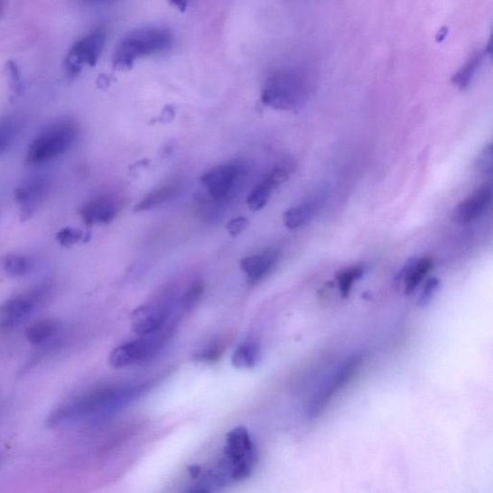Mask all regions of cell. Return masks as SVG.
Segmentation results:
<instances>
[{
	"instance_id": "cell-13",
	"label": "cell",
	"mask_w": 493,
	"mask_h": 493,
	"mask_svg": "<svg viewBox=\"0 0 493 493\" xmlns=\"http://www.w3.org/2000/svg\"><path fill=\"white\" fill-rule=\"evenodd\" d=\"M239 168L234 164L216 167L206 172L200 181L207 188L210 197L215 200L226 198L236 184Z\"/></svg>"
},
{
	"instance_id": "cell-18",
	"label": "cell",
	"mask_w": 493,
	"mask_h": 493,
	"mask_svg": "<svg viewBox=\"0 0 493 493\" xmlns=\"http://www.w3.org/2000/svg\"><path fill=\"white\" fill-rule=\"evenodd\" d=\"M61 323L54 318H42L25 330L27 341L34 346L47 343L60 332Z\"/></svg>"
},
{
	"instance_id": "cell-20",
	"label": "cell",
	"mask_w": 493,
	"mask_h": 493,
	"mask_svg": "<svg viewBox=\"0 0 493 493\" xmlns=\"http://www.w3.org/2000/svg\"><path fill=\"white\" fill-rule=\"evenodd\" d=\"M180 187L177 184H166L144 197L135 210L136 212L153 209L169 201L179 193Z\"/></svg>"
},
{
	"instance_id": "cell-9",
	"label": "cell",
	"mask_w": 493,
	"mask_h": 493,
	"mask_svg": "<svg viewBox=\"0 0 493 493\" xmlns=\"http://www.w3.org/2000/svg\"><path fill=\"white\" fill-rule=\"evenodd\" d=\"M52 179L47 172H34L24 178L14 191V199L24 217L32 216L47 199Z\"/></svg>"
},
{
	"instance_id": "cell-8",
	"label": "cell",
	"mask_w": 493,
	"mask_h": 493,
	"mask_svg": "<svg viewBox=\"0 0 493 493\" xmlns=\"http://www.w3.org/2000/svg\"><path fill=\"white\" fill-rule=\"evenodd\" d=\"M107 34L104 29L97 28L72 45L65 60V70L69 78L79 75L85 65L94 67L103 52Z\"/></svg>"
},
{
	"instance_id": "cell-15",
	"label": "cell",
	"mask_w": 493,
	"mask_h": 493,
	"mask_svg": "<svg viewBox=\"0 0 493 493\" xmlns=\"http://www.w3.org/2000/svg\"><path fill=\"white\" fill-rule=\"evenodd\" d=\"M326 193L318 191L303 201L302 204L287 209L284 214V223L288 229H298L306 226L321 209L325 202Z\"/></svg>"
},
{
	"instance_id": "cell-34",
	"label": "cell",
	"mask_w": 493,
	"mask_h": 493,
	"mask_svg": "<svg viewBox=\"0 0 493 493\" xmlns=\"http://www.w3.org/2000/svg\"><path fill=\"white\" fill-rule=\"evenodd\" d=\"M87 2H90L94 4H104V3L111 2V0H87Z\"/></svg>"
},
{
	"instance_id": "cell-30",
	"label": "cell",
	"mask_w": 493,
	"mask_h": 493,
	"mask_svg": "<svg viewBox=\"0 0 493 493\" xmlns=\"http://www.w3.org/2000/svg\"><path fill=\"white\" fill-rule=\"evenodd\" d=\"M222 354V347L219 344H212L208 349L199 355L197 359L206 362H213L219 358Z\"/></svg>"
},
{
	"instance_id": "cell-28",
	"label": "cell",
	"mask_w": 493,
	"mask_h": 493,
	"mask_svg": "<svg viewBox=\"0 0 493 493\" xmlns=\"http://www.w3.org/2000/svg\"><path fill=\"white\" fill-rule=\"evenodd\" d=\"M83 238L84 234L82 233V231L72 228H65L61 229L56 237L57 241L65 246L76 245L77 243L83 240Z\"/></svg>"
},
{
	"instance_id": "cell-6",
	"label": "cell",
	"mask_w": 493,
	"mask_h": 493,
	"mask_svg": "<svg viewBox=\"0 0 493 493\" xmlns=\"http://www.w3.org/2000/svg\"><path fill=\"white\" fill-rule=\"evenodd\" d=\"M49 284H39L0 303V329H11L27 321L50 293Z\"/></svg>"
},
{
	"instance_id": "cell-3",
	"label": "cell",
	"mask_w": 493,
	"mask_h": 493,
	"mask_svg": "<svg viewBox=\"0 0 493 493\" xmlns=\"http://www.w3.org/2000/svg\"><path fill=\"white\" fill-rule=\"evenodd\" d=\"M79 134L76 120L58 119L42 132L31 144L26 155V163L40 165L52 161L67 153L75 144Z\"/></svg>"
},
{
	"instance_id": "cell-19",
	"label": "cell",
	"mask_w": 493,
	"mask_h": 493,
	"mask_svg": "<svg viewBox=\"0 0 493 493\" xmlns=\"http://www.w3.org/2000/svg\"><path fill=\"white\" fill-rule=\"evenodd\" d=\"M24 126L23 116L13 114L0 119V155L6 153L18 138Z\"/></svg>"
},
{
	"instance_id": "cell-27",
	"label": "cell",
	"mask_w": 493,
	"mask_h": 493,
	"mask_svg": "<svg viewBox=\"0 0 493 493\" xmlns=\"http://www.w3.org/2000/svg\"><path fill=\"white\" fill-rule=\"evenodd\" d=\"M474 167L481 175H489L491 173L493 168V147L491 143L488 144L477 155Z\"/></svg>"
},
{
	"instance_id": "cell-12",
	"label": "cell",
	"mask_w": 493,
	"mask_h": 493,
	"mask_svg": "<svg viewBox=\"0 0 493 493\" xmlns=\"http://www.w3.org/2000/svg\"><path fill=\"white\" fill-rule=\"evenodd\" d=\"M222 460L231 470L243 461H256V454L248 430L237 427L227 434Z\"/></svg>"
},
{
	"instance_id": "cell-32",
	"label": "cell",
	"mask_w": 493,
	"mask_h": 493,
	"mask_svg": "<svg viewBox=\"0 0 493 493\" xmlns=\"http://www.w3.org/2000/svg\"><path fill=\"white\" fill-rule=\"evenodd\" d=\"M169 2L173 5L179 8L181 11H184L191 0H169Z\"/></svg>"
},
{
	"instance_id": "cell-2",
	"label": "cell",
	"mask_w": 493,
	"mask_h": 493,
	"mask_svg": "<svg viewBox=\"0 0 493 493\" xmlns=\"http://www.w3.org/2000/svg\"><path fill=\"white\" fill-rule=\"evenodd\" d=\"M172 35L161 27H144L126 34L113 56V65L128 70L142 58L167 52L172 47Z\"/></svg>"
},
{
	"instance_id": "cell-22",
	"label": "cell",
	"mask_w": 493,
	"mask_h": 493,
	"mask_svg": "<svg viewBox=\"0 0 493 493\" xmlns=\"http://www.w3.org/2000/svg\"><path fill=\"white\" fill-rule=\"evenodd\" d=\"M34 267L33 258L23 254H11L4 261L5 272L14 278L24 277L31 274Z\"/></svg>"
},
{
	"instance_id": "cell-14",
	"label": "cell",
	"mask_w": 493,
	"mask_h": 493,
	"mask_svg": "<svg viewBox=\"0 0 493 493\" xmlns=\"http://www.w3.org/2000/svg\"><path fill=\"white\" fill-rule=\"evenodd\" d=\"M119 211V202L111 196H98L85 202L79 213L87 225L107 224Z\"/></svg>"
},
{
	"instance_id": "cell-26",
	"label": "cell",
	"mask_w": 493,
	"mask_h": 493,
	"mask_svg": "<svg viewBox=\"0 0 493 493\" xmlns=\"http://www.w3.org/2000/svg\"><path fill=\"white\" fill-rule=\"evenodd\" d=\"M204 284L200 282L194 283L186 290L184 295L182 296L181 301V308L186 312L193 310L197 306L202 293H204Z\"/></svg>"
},
{
	"instance_id": "cell-33",
	"label": "cell",
	"mask_w": 493,
	"mask_h": 493,
	"mask_svg": "<svg viewBox=\"0 0 493 493\" xmlns=\"http://www.w3.org/2000/svg\"><path fill=\"white\" fill-rule=\"evenodd\" d=\"M190 472L193 478H199L201 473V469L199 466H192L190 468Z\"/></svg>"
},
{
	"instance_id": "cell-16",
	"label": "cell",
	"mask_w": 493,
	"mask_h": 493,
	"mask_svg": "<svg viewBox=\"0 0 493 493\" xmlns=\"http://www.w3.org/2000/svg\"><path fill=\"white\" fill-rule=\"evenodd\" d=\"M431 257H413L405 263L397 274V280L404 281L405 293L412 294L416 287L423 282L433 268Z\"/></svg>"
},
{
	"instance_id": "cell-23",
	"label": "cell",
	"mask_w": 493,
	"mask_h": 493,
	"mask_svg": "<svg viewBox=\"0 0 493 493\" xmlns=\"http://www.w3.org/2000/svg\"><path fill=\"white\" fill-rule=\"evenodd\" d=\"M275 188L277 187L274 186L269 177L256 185L249 194L248 199H246L250 209L253 211L263 209L267 205L270 196Z\"/></svg>"
},
{
	"instance_id": "cell-1",
	"label": "cell",
	"mask_w": 493,
	"mask_h": 493,
	"mask_svg": "<svg viewBox=\"0 0 493 493\" xmlns=\"http://www.w3.org/2000/svg\"><path fill=\"white\" fill-rule=\"evenodd\" d=\"M149 383L98 387L67 401L53 410L48 419L51 427L98 422L122 411L150 389Z\"/></svg>"
},
{
	"instance_id": "cell-17",
	"label": "cell",
	"mask_w": 493,
	"mask_h": 493,
	"mask_svg": "<svg viewBox=\"0 0 493 493\" xmlns=\"http://www.w3.org/2000/svg\"><path fill=\"white\" fill-rule=\"evenodd\" d=\"M279 259L277 252L269 251L261 255L244 257L241 260V269L252 283L263 280L271 272Z\"/></svg>"
},
{
	"instance_id": "cell-21",
	"label": "cell",
	"mask_w": 493,
	"mask_h": 493,
	"mask_svg": "<svg viewBox=\"0 0 493 493\" xmlns=\"http://www.w3.org/2000/svg\"><path fill=\"white\" fill-rule=\"evenodd\" d=\"M259 346L255 341H246L237 348L231 356V364L238 369H250L256 365Z\"/></svg>"
},
{
	"instance_id": "cell-5",
	"label": "cell",
	"mask_w": 493,
	"mask_h": 493,
	"mask_svg": "<svg viewBox=\"0 0 493 493\" xmlns=\"http://www.w3.org/2000/svg\"><path fill=\"white\" fill-rule=\"evenodd\" d=\"M173 330H175V324L169 325L151 335L143 336L137 340L116 347L109 356L110 367L119 369L153 358L162 352L171 340Z\"/></svg>"
},
{
	"instance_id": "cell-29",
	"label": "cell",
	"mask_w": 493,
	"mask_h": 493,
	"mask_svg": "<svg viewBox=\"0 0 493 493\" xmlns=\"http://www.w3.org/2000/svg\"><path fill=\"white\" fill-rule=\"evenodd\" d=\"M441 282L437 278H431L426 282L418 299V306L425 307L437 293Z\"/></svg>"
},
{
	"instance_id": "cell-4",
	"label": "cell",
	"mask_w": 493,
	"mask_h": 493,
	"mask_svg": "<svg viewBox=\"0 0 493 493\" xmlns=\"http://www.w3.org/2000/svg\"><path fill=\"white\" fill-rule=\"evenodd\" d=\"M309 82L296 70H280L266 80L261 100L277 110H295L302 107L309 97Z\"/></svg>"
},
{
	"instance_id": "cell-31",
	"label": "cell",
	"mask_w": 493,
	"mask_h": 493,
	"mask_svg": "<svg viewBox=\"0 0 493 493\" xmlns=\"http://www.w3.org/2000/svg\"><path fill=\"white\" fill-rule=\"evenodd\" d=\"M249 226V220L245 217H238V219L231 220L228 226L227 230L230 236L237 237Z\"/></svg>"
},
{
	"instance_id": "cell-10",
	"label": "cell",
	"mask_w": 493,
	"mask_h": 493,
	"mask_svg": "<svg viewBox=\"0 0 493 493\" xmlns=\"http://www.w3.org/2000/svg\"><path fill=\"white\" fill-rule=\"evenodd\" d=\"M175 323L172 303L170 302L144 306L133 314V330L140 337L151 335Z\"/></svg>"
},
{
	"instance_id": "cell-11",
	"label": "cell",
	"mask_w": 493,
	"mask_h": 493,
	"mask_svg": "<svg viewBox=\"0 0 493 493\" xmlns=\"http://www.w3.org/2000/svg\"><path fill=\"white\" fill-rule=\"evenodd\" d=\"M492 200V188L490 184H483L465 200L459 202L452 211V219L458 225H469L488 209Z\"/></svg>"
},
{
	"instance_id": "cell-24",
	"label": "cell",
	"mask_w": 493,
	"mask_h": 493,
	"mask_svg": "<svg viewBox=\"0 0 493 493\" xmlns=\"http://www.w3.org/2000/svg\"><path fill=\"white\" fill-rule=\"evenodd\" d=\"M483 61V54L476 53L453 77L452 82L460 90L468 88Z\"/></svg>"
},
{
	"instance_id": "cell-25",
	"label": "cell",
	"mask_w": 493,
	"mask_h": 493,
	"mask_svg": "<svg viewBox=\"0 0 493 493\" xmlns=\"http://www.w3.org/2000/svg\"><path fill=\"white\" fill-rule=\"evenodd\" d=\"M364 273V268L356 266L345 269L337 274L339 287L344 298L349 296L354 284L362 277Z\"/></svg>"
},
{
	"instance_id": "cell-7",
	"label": "cell",
	"mask_w": 493,
	"mask_h": 493,
	"mask_svg": "<svg viewBox=\"0 0 493 493\" xmlns=\"http://www.w3.org/2000/svg\"><path fill=\"white\" fill-rule=\"evenodd\" d=\"M362 358L364 357L361 354H354L341 362V365L333 372L312 400L308 411L311 418L321 415L332 398L353 379L361 366Z\"/></svg>"
}]
</instances>
